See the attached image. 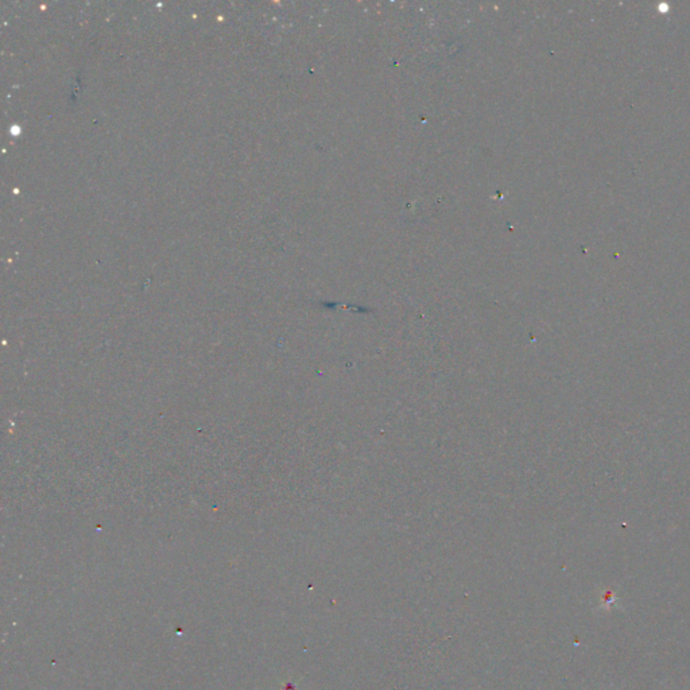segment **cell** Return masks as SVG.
Returning <instances> with one entry per match:
<instances>
[{"instance_id": "1", "label": "cell", "mask_w": 690, "mask_h": 690, "mask_svg": "<svg viewBox=\"0 0 690 690\" xmlns=\"http://www.w3.org/2000/svg\"><path fill=\"white\" fill-rule=\"evenodd\" d=\"M617 603H619V598L616 596V593H615L614 591H611V589H604V591L600 593V607H601L603 610L610 611V610H612V608H615V607L617 605Z\"/></svg>"}]
</instances>
